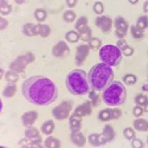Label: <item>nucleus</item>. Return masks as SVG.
Here are the masks:
<instances>
[{
	"label": "nucleus",
	"mask_w": 148,
	"mask_h": 148,
	"mask_svg": "<svg viewBox=\"0 0 148 148\" xmlns=\"http://www.w3.org/2000/svg\"><path fill=\"white\" fill-rule=\"evenodd\" d=\"M23 34H25L26 37H33V36H38V31H37V24L32 23H26L24 24L21 27Z\"/></svg>",
	"instance_id": "obj_16"
},
{
	"label": "nucleus",
	"mask_w": 148,
	"mask_h": 148,
	"mask_svg": "<svg viewBox=\"0 0 148 148\" xmlns=\"http://www.w3.org/2000/svg\"><path fill=\"white\" fill-rule=\"evenodd\" d=\"M51 52H52V56L57 58H63L70 53V49L65 40H59L53 45Z\"/></svg>",
	"instance_id": "obj_11"
},
{
	"label": "nucleus",
	"mask_w": 148,
	"mask_h": 148,
	"mask_svg": "<svg viewBox=\"0 0 148 148\" xmlns=\"http://www.w3.org/2000/svg\"><path fill=\"white\" fill-rule=\"evenodd\" d=\"M72 106H73V101L71 100H65L58 106H56L51 112L53 119L57 121H63L65 119H69L70 113L72 110Z\"/></svg>",
	"instance_id": "obj_6"
},
{
	"label": "nucleus",
	"mask_w": 148,
	"mask_h": 148,
	"mask_svg": "<svg viewBox=\"0 0 148 148\" xmlns=\"http://www.w3.org/2000/svg\"><path fill=\"white\" fill-rule=\"evenodd\" d=\"M16 92H17V85L13 83H8L3 90V96L6 98H11L16 95Z\"/></svg>",
	"instance_id": "obj_27"
},
{
	"label": "nucleus",
	"mask_w": 148,
	"mask_h": 148,
	"mask_svg": "<svg viewBox=\"0 0 148 148\" xmlns=\"http://www.w3.org/2000/svg\"><path fill=\"white\" fill-rule=\"evenodd\" d=\"M38 120V112L36 110H29V112L24 113L20 117L21 121V125L24 127H31L34 125V122Z\"/></svg>",
	"instance_id": "obj_13"
},
{
	"label": "nucleus",
	"mask_w": 148,
	"mask_h": 148,
	"mask_svg": "<svg viewBox=\"0 0 148 148\" xmlns=\"http://www.w3.org/2000/svg\"><path fill=\"white\" fill-rule=\"evenodd\" d=\"M88 45L91 50H97V49L102 47V40L100 38H96V37H92V38L88 42Z\"/></svg>",
	"instance_id": "obj_38"
},
{
	"label": "nucleus",
	"mask_w": 148,
	"mask_h": 148,
	"mask_svg": "<svg viewBox=\"0 0 148 148\" xmlns=\"http://www.w3.org/2000/svg\"><path fill=\"white\" fill-rule=\"evenodd\" d=\"M7 27H8V20L0 14V31H4Z\"/></svg>",
	"instance_id": "obj_46"
},
{
	"label": "nucleus",
	"mask_w": 148,
	"mask_h": 148,
	"mask_svg": "<svg viewBox=\"0 0 148 148\" xmlns=\"http://www.w3.org/2000/svg\"><path fill=\"white\" fill-rule=\"evenodd\" d=\"M44 147L45 148H60V140L55 136H47L44 140Z\"/></svg>",
	"instance_id": "obj_24"
},
{
	"label": "nucleus",
	"mask_w": 148,
	"mask_h": 148,
	"mask_svg": "<svg viewBox=\"0 0 148 148\" xmlns=\"http://www.w3.org/2000/svg\"><path fill=\"white\" fill-rule=\"evenodd\" d=\"M16 59H18L19 62H21L23 64L29 65V64H31V63H33V62H34L36 56L32 52H25V53H23V55H19Z\"/></svg>",
	"instance_id": "obj_25"
},
{
	"label": "nucleus",
	"mask_w": 148,
	"mask_h": 148,
	"mask_svg": "<svg viewBox=\"0 0 148 148\" xmlns=\"http://www.w3.org/2000/svg\"><path fill=\"white\" fill-rule=\"evenodd\" d=\"M142 90H143V91H147V90H148V85H143V87H142Z\"/></svg>",
	"instance_id": "obj_56"
},
{
	"label": "nucleus",
	"mask_w": 148,
	"mask_h": 148,
	"mask_svg": "<svg viewBox=\"0 0 148 148\" xmlns=\"http://www.w3.org/2000/svg\"><path fill=\"white\" fill-rule=\"evenodd\" d=\"M5 79L8 82V83H13L16 84L18 81H19V73L16 72V71H12V70H7L5 72Z\"/></svg>",
	"instance_id": "obj_33"
},
{
	"label": "nucleus",
	"mask_w": 148,
	"mask_h": 148,
	"mask_svg": "<svg viewBox=\"0 0 148 148\" xmlns=\"http://www.w3.org/2000/svg\"><path fill=\"white\" fill-rule=\"evenodd\" d=\"M14 3H16L17 5H23V4L26 3V0H14Z\"/></svg>",
	"instance_id": "obj_51"
},
{
	"label": "nucleus",
	"mask_w": 148,
	"mask_h": 148,
	"mask_svg": "<svg viewBox=\"0 0 148 148\" xmlns=\"http://www.w3.org/2000/svg\"><path fill=\"white\" fill-rule=\"evenodd\" d=\"M143 113H145V108L141 107V106H135L133 108V115L135 116V119L141 117L143 115Z\"/></svg>",
	"instance_id": "obj_42"
},
{
	"label": "nucleus",
	"mask_w": 148,
	"mask_h": 148,
	"mask_svg": "<svg viewBox=\"0 0 148 148\" xmlns=\"http://www.w3.org/2000/svg\"><path fill=\"white\" fill-rule=\"evenodd\" d=\"M0 148H8V147H6V146H0Z\"/></svg>",
	"instance_id": "obj_57"
},
{
	"label": "nucleus",
	"mask_w": 148,
	"mask_h": 148,
	"mask_svg": "<svg viewBox=\"0 0 148 148\" xmlns=\"http://www.w3.org/2000/svg\"><path fill=\"white\" fill-rule=\"evenodd\" d=\"M21 94L34 106H49L57 100L58 88L50 78L33 76L23 83Z\"/></svg>",
	"instance_id": "obj_1"
},
{
	"label": "nucleus",
	"mask_w": 148,
	"mask_h": 148,
	"mask_svg": "<svg viewBox=\"0 0 148 148\" xmlns=\"http://www.w3.org/2000/svg\"><path fill=\"white\" fill-rule=\"evenodd\" d=\"M34 18L38 23H44L47 18V11L44 8H37L34 10Z\"/></svg>",
	"instance_id": "obj_32"
},
{
	"label": "nucleus",
	"mask_w": 148,
	"mask_h": 148,
	"mask_svg": "<svg viewBox=\"0 0 148 148\" xmlns=\"http://www.w3.org/2000/svg\"><path fill=\"white\" fill-rule=\"evenodd\" d=\"M115 136H116V133H115L114 127L110 126V125H106L104 128H103V132L101 133V138H102L103 145H106L108 142H113L115 140Z\"/></svg>",
	"instance_id": "obj_14"
},
{
	"label": "nucleus",
	"mask_w": 148,
	"mask_h": 148,
	"mask_svg": "<svg viewBox=\"0 0 148 148\" xmlns=\"http://www.w3.org/2000/svg\"><path fill=\"white\" fill-rule=\"evenodd\" d=\"M37 31H38V36L42 38H47L51 33V27L45 23H38L37 24Z\"/></svg>",
	"instance_id": "obj_22"
},
{
	"label": "nucleus",
	"mask_w": 148,
	"mask_h": 148,
	"mask_svg": "<svg viewBox=\"0 0 148 148\" xmlns=\"http://www.w3.org/2000/svg\"><path fill=\"white\" fill-rule=\"evenodd\" d=\"M114 27H115V36L119 39L125 38L128 33V30H129V25H128L127 20L122 16H117L114 19Z\"/></svg>",
	"instance_id": "obj_7"
},
{
	"label": "nucleus",
	"mask_w": 148,
	"mask_h": 148,
	"mask_svg": "<svg viewBox=\"0 0 148 148\" xmlns=\"http://www.w3.org/2000/svg\"><path fill=\"white\" fill-rule=\"evenodd\" d=\"M70 141L77 146V147H83L85 143L88 142L87 138H85V135L81 132H71L70 134Z\"/></svg>",
	"instance_id": "obj_15"
},
{
	"label": "nucleus",
	"mask_w": 148,
	"mask_h": 148,
	"mask_svg": "<svg viewBox=\"0 0 148 148\" xmlns=\"http://www.w3.org/2000/svg\"><path fill=\"white\" fill-rule=\"evenodd\" d=\"M98 57H100L102 63L113 68V66L120 65V63L122 62L123 55L116 45L107 44L100 49V56Z\"/></svg>",
	"instance_id": "obj_5"
},
{
	"label": "nucleus",
	"mask_w": 148,
	"mask_h": 148,
	"mask_svg": "<svg viewBox=\"0 0 148 148\" xmlns=\"http://www.w3.org/2000/svg\"><path fill=\"white\" fill-rule=\"evenodd\" d=\"M1 110H3V101H1V98H0V113H1Z\"/></svg>",
	"instance_id": "obj_55"
},
{
	"label": "nucleus",
	"mask_w": 148,
	"mask_h": 148,
	"mask_svg": "<svg viewBox=\"0 0 148 148\" xmlns=\"http://www.w3.org/2000/svg\"><path fill=\"white\" fill-rule=\"evenodd\" d=\"M87 25H88V18L85 17V16H82V17L77 18L76 21H75V30L77 31V30H79L81 27L87 26Z\"/></svg>",
	"instance_id": "obj_39"
},
{
	"label": "nucleus",
	"mask_w": 148,
	"mask_h": 148,
	"mask_svg": "<svg viewBox=\"0 0 148 148\" xmlns=\"http://www.w3.org/2000/svg\"><path fill=\"white\" fill-rule=\"evenodd\" d=\"M90 52V47L88 44H82L76 47V56H75V62L77 65H82L85 59L88 58Z\"/></svg>",
	"instance_id": "obj_12"
},
{
	"label": "nucleus",
	"mask_w": 148,
	"mask_h": 148,
	"mask_svg": "<svg viewBox=\"0 0 148 148\" xmlns=\"http://www.w3.org/2000/svg\"><path fill=\"white\" fill-rule=\"evenodd\" d=\"M121 52H122L123 56H126V57H132V56L134 55V47L130 46V45H127L126 47L122 49Z\"/></svg>",
	"instance_id": "obj_43"
},
{
	"label": "nucleus",
	"mask_w": 148,
	"mask_h": 148,
	"mask_svg": "<svg viewBox=\"0 0 148 148\" xmlns=\"http://www.w3.org/2000/svg\"><path fill=\"white\" fill-rule=\"evenodd\" d=\"M88 96H89V101L91 102L92 108L100 106V103H101V96L97 94V91H95V90H90V92L88 94Z\"/></svg>",
	"instance_id": "obj_31"
},
{
	"label": "nucleus",
	"mask_w": 148,
	"mask_h": 148,
	"mask_svg": "<svg viewBox=\"0 0 148 148\" xmlns=\"http://www.w3.org/2000/svg\"><path fill=\"white\" fill-rule=\"evenodd\" d=\"M128 1H129V4H132V5H135V4H138V3L140 1V0H128Z\"/></svg>",
	"instance_id": "obj_53"
},
{
	"label": "nucleus",
	"mask_w": 148,
	"mask_h": 148,
	"mask_svg": "<svg viewBox=\"0 0 148 148\" xmlns=\"http://www.w3.org/2000/svg\"><path fill=\"white\" fill-rule=\"evenodd\" d=\"M114 76L115 73L112 66L102 63V62L95 64L88 73V79L91 90L103 91L114 81Z\"/></svg>",
	"instance_id": "obj_2"
},
{
	"label": "nucleus",
	"mask_w": 148,
	"mask_h": 148,
	"mask_svg": "<svg viewBox=\"0 0 148 148\" xmlns=\"http://www.w3.org/2000/svg\"><path fill=\"white\" fill-rule=\"evenodd\" d=\"M69 128L71 132H81L82 128V119L71 115L69 117Z\"/></svg>",
	"instance_id": "obj_18"
},
{
	"label": "nucleus",
	"mask_w": 148,
	"mask_h": 148,
	"mask_svg": "<svg viewBox=\"0 0 148 148\" xmlns=\"http://www.w3.org/2000/svg\"><path fill=\"white\" fill-rule=\"evenodd\" d=\"M134 102L136 103V106L145 107L148 103V97L145 94H136V96L134 97Z\"/></svg>",
	"instance_id": "obj_35"
},
{
	"label": "nucleus",
	"mask_w": 148,
	"mask_h": 148,
	"mask_svg": "<svg viewBox=\"0 0 148 148\" xmlns=\"http://www.w3.org/2000/svg\"><path fill=\"white\" fill-rule=\"evenodd\" d=\"M133 128L139 132H147L148 130V121L142 117L135 119V121L133 122Z\"/></svg>",
	"instance_id": "obj_20"
},
{
	"label": "nucleus",
	"mask_w": 148,
	"mask_h": 148,
	"mask_svg": "<svg viewBox=\"0 0 148 148\" xmlns=\"http://www.w3.org/2000/svg\"><path fill=\"white\" fill-rule=\"evenodd\" d=\"M95 25L100 29L103 33H109L112 31L113 26H114V20L108 17V16H98L96 19H95Z\"/></svg>",
	"instance_id": "obj_9"
},
{
	"label": "nucleus",
	"mask_w": 148,
	"mask_h": 148,
	"mask_svg": "<svg viewBox=\"0 0 148 148\" xmlns=\"http://www.w3.org/2000/svg\"><path fill=\"white\" fill-rule=\"evenodd\" d=\"M66 89L72 95H88L90 92V84L88 73L82 69H75L68 73L65 78Z\"/></svg>",
	"instance_id": "obj_3"
},
{
	"label": "nucleus",
	"mask_w": 148,
	"mask_h": 148,
	"mask_svg": "<svg viewBox=\"0 0 148 148\" xmlns=\"http://www.w3.org/2000/svg\"><path fill=\"white\" fill-rule=\"evenodd\" d=\"M145 147V143L141 139L139 138H134L132 140V148H143Z\"/></svg>",
	"instance_id": "obj_44"
},
{
	"label": "nucleus",
	"mask_w": 148,
	"mask_h": 148,
	"mask_svg": "<svg viewBox=\"0 0 148 148\" xmlns=\"http://www.w3.org/2000/svg\"><path fill=\"white\" fill-rule=\"evenodd\" d=\"M143 108H145V113H147V114H148V103H147V104H146Z\"/></svg>",
	"instance_id": "obj_54"
},
{
	"label": "nucleus",
	"mask_w": 148,
	"mask_h": 148,
	"mask_svg": "<svg viewBox=\"0 0 148 148\" xmlns=\"http://www.w3.org/2000/svg\"><path fill=\"white\" fill-rule=\"evenodd\" d=\"M94 8V12L97 14V16H102L103 14V12H104V5L101 3V1H96L92 6Z\"/></svg>",
	"instance_id": "obj_41"
},
{
	"label": "nucleus",
	"mask_w": 148,
	"mask_h": 148,
	"mask_svg": "<svg viewBox=\"0 0 148 148\" xmlns=\"http://www.w3.org/2000/svg\"><path fill=\"white\" fill-rule=\"evenodd\" d=\"M79 40H81V36L76 30H71L65 33V42L75 44V43H78Z\"/></svg>",
	"instance_id": "obj_26"
},
{
	"label": "nucleus",
	"mask_w": 148,
	"mask_h": 148,
	"mask_svg": "<svg viewBox=\"0 0 148 148\" xmlns=\"http://www.w3.org/2000/svg\"><path fill=\"white\" fill-rule=\"evenodd\" d=\"M147 141H148V136H147Z\"/></svg>",
	"instance_id": "obj_58"
},
{
	"label": "nucleus",
	"mask_w": 148,
	"mask_h": 148,
	"mask_svg": "<svg viewBox=\"0 0 148 148\" xmlns=\"http://www.w3.org/2000/svg\"><path fill=\"white\" fill-rule=\"evenodd\" d=\"M26 66H27V65L23 64L21 62H19L18 59H14V60H12V62H11V64H10V70L16 71V72H18V73H21V72L25 71Z\"/></svg>",
	"instance_id": "obj_28"
},
{
	"label": "nucleus",
	"mask_w": 148,
	"mask_h": 148,
	"mask_svg": "<svg viewBox=\"0 0 148 148\" xmlns=\"http://www.w3.org/2000/svg\"><path fill=\"white\" fill-rule=\"evenodd\" d=\"M77 32H78L79 36H81V39H82L83 42H85V43H88V42L92 38V31H91V29H90L88 25L81 27L79 30H77Z\"/></svg>",
	"instance_id": "obj_23"
},
{
	"label": "nucleus",
	"mask_w": 148,
	"mask_h": 148,
	"mask_svg": "<svg viewBox=\"0 0 148 148\" xmlns=\"http://www.w3.org/2000/svg\"><path fill=\"white\" fill-rule=\"evenodd\" d=\"M92 113V106H91V102L88 100V101H84L82 104L77 106L73 110L72 115L76 116V117H79V119H83L85 116H89L91 115Z\"/></svg>",
	"instance_id": "obj_10"
},
{
	"label": "nucleus",
	"mask_w": 148,
	"mask_h": 148,
	"mask_svg": "<svg viewBox=\"0 0 148 148\" xmlns=\"http://www.w3.org/2000/svg\"><path fill=\"white\" fill-rule=\"evenodd\" d=\"M4 76H5V71L3 70V68H0V79H1Z\"/></svg>",
	"instance_id": "obj_52"
},
{
	"label": "nucleus",
	"mask_w": 148,
	"mask_h": 148,
	"mask_svg": "<svg viewBox=\"0 0 148 148\" xmlns=\"http://www.w3.org/2000/svg\"><path fill=\"white\" fill-rule=\"evenodd\" d=\"M96 1H98V0H96Z\"/></svg>",
	"instance_id": "obj_59"
},
{
	"label": "nucleus",
	"mask_w": 148,
	"mask_h": 148,
	"mask_svg": "<svg viewBox=\"0 0 148 148\" xmlns=\"http://www.w3.org/2000/svg\"><path fill=\"white\" fill-rule=\"evenodd\" d=\"M87 140L95 148L100 147V146H103V141H102V138H101V134H98V133H91L89 136L87 138Z\"/></svg>",
	"instance_id": "obj_21"
},
{
	"label": "nucleus",
	"mask_w": 148,
	"mask_h": 148,
	"mask_svg": "<svg viewBox=\"0 0 148 148\" xmlns=\"http://www.w3.org/2000/svg\"><path fill=\"white\" fill-rule=\"evenodd\" d=\"M127 45H128V43L125 40V38L119 39V40H117V43H116V46L120 49V50H122V49H123V47H126Z\"/></svg>",
	"instance_id": "obj_47"
},
{
	"label": "nucleus",
	"mask_w": 148,
	"mask_h": 148,
	"mask_svg": "<svg viewBox=\"0 0 148 148\" xmlns=\"http://www.w3.org/2000/svg\"><path fill=\"white\" fill-rule=\"evenodd\" d=\"M30 145L32 146V148H45V147H44V143H43V140H42V139L31 140V141H30Z\"/></svg>",
	"instance_id": "obj_45"
},
{
	"label": "nucleus",
	"mask_w": 148,
	"mask_h": 148,
	"mask_svg": "<svg viewBox=\"0 0 148 148\" xmlns=\"http://www.w3.org/2000/svg\"><path fill=\"white\" fill-rule=\"evenodd\" d=\"M20 148H32V146L30 145V141H29L27 143H24V145H21V146H20Z\"/></svg>",
	"instance_id": "obj_50"
},
{
	"label": "nucleus",
	"mask_w": 148,
	"mask_h": 148,
	"mask_svg": "<svg viewBox=\"0 0 148 148\" xmlns=\"http://www.w3.org/2000/svg\"><path fill=\"white\" fill-rule=\"evenodd\" d=\"M136 81H138V78L134 73H126L122 78L123 84H127V85H134L135 83H136Z\"/></svg>",
	"instance_id": "obj_37"
},
{
	"label": "nucleus",
	"mask_w": 148,
	"mask_h": 148,
	"mask_svg": "<svg viewBox=\"0 0 148 148\" xmlns=\"http://www.w3.org/2000/svg\"><path fill=\"white\" fill-rule=\"evenodd\" d=\"M78 3V0H65V4L69 8H73Z\"/></svg>",
	"instance_id": "obj_48"
},
{
	"label": "nucleus",
	"mask_w": 148,
	"mask_h": 148,
	"mask_svg": "<svg viewBox=\"0 0 148 148\" xmlns=\"http://www.w3.org/2000/svg\"><path fill=\"white\" fill-rule=\"evenodd\" d=\"M122 116V112L119 109V108H106V109H102L100 113H98V120L102 121V122H108L110 120H117Z\"/></svg>",
	"instance_id": "obj_8"
},
{
	"label": "nucleus",
	"mask_w": 148,
	"mask_h": 148,
	"mask_svg": "<svg viewBox=\"0 0 148 148\" xmlns=\"http://www.w3.org/2000/svg\"><path fill=\"white\" fill-rule=\"evenodd\" d=\"M130 34H132V37L134 39L140 40V39H142L145 37V31L139 29L136 25H132L130 26Z\"/></svg>",
	"instance_id": "obj_30"
},
{
	"label": "nucleus",
	"mask_w": 148,
	"mask_h": 148,
	"mask_svg": "<svg viewBox=\"0 0 148 148\" xmlns=\"http://www.w3.org/2000/svg\"><path fill=\"white\" fill-rule=\"evenodd\" d=\"M24 136H25L26 139H29L30 141L31 140H37V139H42V135H40L39 129H37L33 126L26 127L25 132H24Z\"/></svg>",
	"instance_id": "obj_17"
},
{
	"label": "nucleus",
	"mask_w": 148,
	"mask_h": 148,
	"mask_svg": "<svg viewBox=\"0 0 148 148\" xmlns=\"http://www.w3.org/2000/svg\"><path fill=\"white\" fill-rule=\"evenodd\" d=\"M123 136H125L128 141H132L135 138V129L132 127H127L123 129Z\"/></svg>",
	"instance_id": "obj_40"
},
{
	"label": "nucleus",
	"mask_w": 148,
	"mask_h": 148,
	"mask_svg": "<svg viewBox=\"0 0 148 148\" xmlns=\"http://www.w3.org/2000/svg\"><path fill=\"white\" fill-rule=\"evenodd\" d=\"M77 19V14H76V12L75 11H72V10H66L64 13H63V20L65 23H75Z\"/></svg>",
	"instance_id": "obj_34"
},
{
	"label": "nucleus",
	"mask_w": 148,
	"mask_h": 148,
	"mask_svg": "<svg viewBox=\"0 0 148 148\" xmlns=\"http://www.w3.org/2000/svg\"><path fill=\"white\" fill-rule=\"evenodd\" d=\"M127 90L125 84L120 81H113L102 92V101L108 107H117L125 103Z\"/></svg>",
	"instance_id": "obj_4"
},
{
	"label": "nucleus",
	"mask_w": 148,
	"mask_h": 148,
	"mask_svg": "<svg viewBox=\"0 0 148 148\" xmlns=\"http://www.w3.org/2000/svg\"><path fill=\"white\" fill-rule=\"evenodd\" d=\"M12 10H13L12 8V5L7 1V0H0V14L3 17L11 14Z\"/></svg>",
	"instance_id": "obj_29"
},
{
	"label": "nucleus",
	"mask_w": 148,
	"mask_h": 148,
	"mask_svg": "<svg viewBox=\"0 0 148 148\" xmlns=\"http://www.w3.org/2000/svg\"><path fill=\"white\" fill-rule=\"evenodd\" d=\"M136 26H138L139 29L143 30V31L148 27V16H147V14H143V16H141V17L138 18V20H136Z\"/></svg>",
	"instance_id": "obj_36"
},
{
	"label": "nucleus",
	"mask_w": 148,
	"mask_h": 148,
	"mask_svg": "<svg viewBox=\"0 0 148 148\" xmlns=\"http://www.w3.org/2000/svg\"><path fill=\"white\" fill-rule=\"evenodd\" d=\"M55 128H56V125H55L53 120H47V121H45L43 125H42L40 132H42L44 135H47V136H50V135L53 133Z\"/></svg>",
	"instance_id": "obj_19"
},
{
	"label": "nucleus",
	"mask_w": 148,
	"mask_h": 148,
	"mask_svg": "<svg viewBox=\"0 0 148 148\" xmlns=\"http://www.w3.org/2000/svg\"><path fill=\"white\" fill-rule=\"evenodd\" d=\"M143 12H145V14L148 16V0H146L143 3Z\"/></svg>",
	"instance_id": "obj_49"
}]
</instances>
